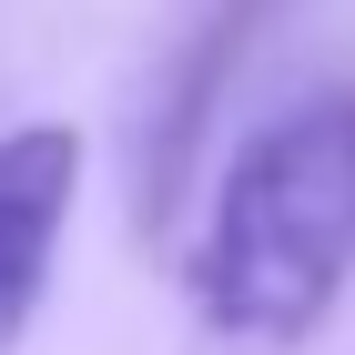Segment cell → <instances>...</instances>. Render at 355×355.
Segmentation results:
<instances>
[{"label":"cell","mask_w":355,"mask_h":355,"mask_svg":"<svg viewBox=\"0 0 355 355\" xmlns=\"http://www.w3.org/2000/svg\"><path fill=\"white\" fill-rule=\"evenodd\" d=\"M355 284V82L264 112L183 244V304L234 355H295Z\"/></svg>","instance_id":"1"},{"label":"cell","mask_w":355,"mask_h":355,"mask_svg":"<svg viewBox=\"0 0 355 355\" xmlns=\"http://www.w3.org/2000/svg\"><path fill=\"white\" fill-rule=\"evenodd\" d=\"M71 203H82V132L71 122H10L0 132V355L31 335V315L51 295Z\"/></svg>","instance_id":"2"}]
</instances>
